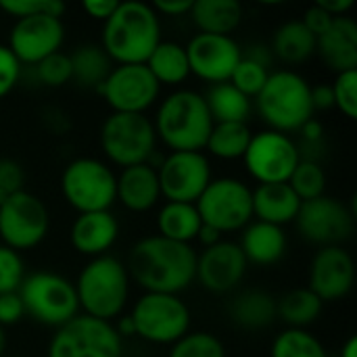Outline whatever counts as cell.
Masks as SVG:
<instances>
[{
    "label": "cell",
    "instance_id": "cell-1",
    "mask_svg": "<svg viewBox=\"0 0 357 357\" xmlns=\"http://www.w3.org/2000/svg\"><path fill=\"white\" fill-rule=\"evenodd\" d=\"M126 268L130 280L144 293L180 295L195 282L197 251L192 245L151 234L130 249Z\"/></svg>",
    "mask_w": 357,
    "mask_h": 357
},
{
    "label": "cell",
    "instance_id": "cell-2",
    "mask_svg": "<svg viewBox=\"0 0 357 357\" xmlns=\"http://www.w3.org/2000/svg\"><path fill=\"white\" fill-rule=\"evenodd\" d=\"M161 40V17L140 0L119 2L100 33V46L113 65H144Z\"/></svg>",
    "mask_w": 357,
    "mask_h": 357
},
{
    "label": "cell",
    "instance_id": "cell-3",
    "mask_svg": "<svg viewBox=\"0 0 357 357\" xmlns=\"http://www.w3.org/2000/svg\"><path fill=\"white\" fill-rule=\"evenodd\" d=\"M153 126L157 140H161L169 153H203L213 119L201 92L176 88L159 100Z\"/></svg>",
    "mask_w": 357,
    "mask_h": 357
},
{
    "label": "cell",
    "instance_id": "cell-4",
    "mask_svg": "<svg viewBox=\"0 0 357 357\" xmlns=\"http://www.w3.org/2000/svg\"><path fill=\"white\" fill-rule=\"evenodd\" d=\"M73 289L84 316L115 322L128 307L132 280L126 264L107 253L86 261L73 282Z\"/></svg>",
    "mask_w": 357,
    "mask_h": 357
},
{
    "label": "cell",
    "instance_id": "cell-5",
    "mask_svg": "<svg viewBox=\"0 0 357 357\" xmlns=\"http://www.w3.org/2000/svg\"><path fill=\"white\" fill-rule=\"evenodd\" d=\"M253 100L268 130L280 134L291 136V132H299L303 123L314 119L312 84L293 69L270 71L266 86Z\"/></svg>",
    "mask_w": 357,
    "mask_h": 357
},
{
    "label": "cell",
    "instance_id": "cell-6",
    "mask_svg": "<svg viewBox=\"0 0 357 357\" xmlns=\"http://www.w3.org/2000/svg\"><path fill=\"white\" fill-rule=\"evenodd\" d=\"M17 295L23 303L25 316L42 326L56 331L59 326L79 316V303L73 282L63 274L48 270L27 274Z\"/></svg>",
    "mask_w": 357,
    "mask_h": 357
},
{
    "label": "cell",
    "instance_id": "cell-7",
    "mask_svg": "<svg viewBox=\"0 0 357 357\" xmlns=\"http://www.w3.org/2000/svg\"><path fill=\"white\" fill-rule=\"evenodd\" d=\"M61 195L77 213L111 211L117 203V176L96 157H77L61 174Z\"/></svg>",
    "mask_w": 357,
    "mask_h": 357
},
{
    "label": "cell",
    "instance_id": "cell-8",
    "mask_svg": "<svg viewBox=\"0 0 357 357\" xmlns=\"http://www.w3.org/2000/svg\"><path fill=\"white\" fill-rule=\"evenodd\" d=\"M136 337L153 345H174L190 333V307L180 295L142 293L130 312Z\"/></svg>",
    "mask_w": 357,
    "mask_h": 357
},
{
    "label": "cell",
    "instance_id": "cell-9",
    "mask_svg": "<svg viewBox=\"0 0 357 357\" xmlns=\"http://www.w3.org/2000/svg\"><path fill=\"white\" fill-rule=\"evenodd\" d=\"M98 138L107 161L121 169L146 163L157 151V134L149 115L111 113L102 121Z\"/></svg>",
    "mask_w": 357,
    "mask_h": 357
},
{
    "label": "cell",
    "instance_id": "cell-10",
    "mask_svg": "<svg viewBox=\"0 0 357 357\" xmlns=\"http://www.w3.org/2000/svg\"><path fill=\"white\" fill-rule=\"evenodd\" d=\"M195 207L201 222L222 236L241 232L253 222V188L238 178H215Z\"/></svg>",
    "mask_w": 357,
    "mask_h": 357
},
{
    "label": "cell",
    "instance_id": "cell-11",
    "mask_svg": "<svg viewBox=\"0 0 357 357\" xmlns=\"http://www.w3.org/2000/svg\"><path fill=\"white\" fill-rule=\"evenodd\" d=\"M123 341L113 322L75 316L50 337L46 357H121Z\"/></svg>",
    "mask_w": 357,
    "mask_h": 357
},
{
    "label": "cell",
    "instance_id": "cell-12",
    "mask_svg": "<svg viewBox=\"0 0 357 357\" xmlns=\"http://www.w3.org/2000/svg\"><path fill=\"white\" fill-rule=\"evenodd\" d=\"M50 230V213L40 197L21 190L0 205V241L21 253L44 243Z\"/></svg>",
    "mask_w": 357,
    "mask_h": 357
},
{
    "label": "cell",
    "instance_id": "cell-13",
    "mask_svg": "<svg viewBox=\"0 0 357 357\" xmlns=\"http://www.w3.org/2000/svg\"><path fill=\"white\" fill-rule=\"evenodd\" d=\"M111 113L146 115L161 96V86L146 65H115L107 79L94 90Z\"/></svg>",
    "mask_w": 357,
    "mask_h": 357
},
{
    "label": "cell",
    "instance_id": "cell-14",
    "mask_svg": "<svg viewBox=\"0 0 357 357\" xmlns=\"http://www.w3.org/2000/svg\"><path fill=\"white\" fill-rule=\"evenodd\" d=\"M299 234L320 247H343L356 228V209L341 199L322 195L305 201L295 218Z\"/></svg>",
    "mask_w": 357,
    "mask_h": 357
},
{
    "label": "cell",
    "instance_id": "cell-15",
    "mask_svg": "<svg viewBox=\"0 0 357 357\" xmlns=\"http://www.w3.org/2000/svg\"><path fill=\"white\" fill-rule=\"evenodd\" d=\"M301 153L289 134L261 130L251 136L243 163L257 184H284L293 176Z\"/></svg>",
    "mask_w": 357,
    "mask_h": 357
},
{
    "label": "cell",
    "instance_id": "cell-16",
    "mask_svg": "<svg viewBox=\"0 0 357 357\" xmlns=\"http://www.w3.org/2000/svg\"><path fill=\"white\" fill-rule=\"evenodd\" d=\"M161 197L167 203L195 205L213 180L211 161L205 153H167L157 169Z\"/></svg>",
    "mask_w": 357,
    "mask_h": 357
},
{
    "label": "cell",
    "instance_id": "cell-17",
    "mask_svg": "<svg viewBox=\"0 0 357 357\" xmlns=\"http://www.w3.org/2000/svg\"><path fill=\"white\" fill-rule=\"evenodd\" d=\"M65 44L63 19L52 15H33L17 19L8 33V48L21 65H38L46 56L61 52Z\"/></svg>",
    "mask_w": 357,
    "mask_h": 357
},
{
    "label": "cell",
    "instance_id": "cell-18",
    "mask_svg": "<svg viewBox=\"0 0 357 357\" xmlns=\"http://www.w3.org/2000/svg\"><path fill=\"white\" fill-rule=\"evenodd\" d=\"M184 48L190 73L211 86L230 82L232 71L243 59V48L232 36L195 33Z\"/></svg>",
    "mask_w": 357,
    "mask_h": 357
},
{
    "label": "cell",
    "instance_id": "cell-19",
    "mask_svg": "<svg viewBox=\"0 0 357 357\" xmlns=\"http://www.w3.org/2000/svg\"><path fill=\"white\" fill-rule=\"evenodd\" d=\"M247 259L234 241H220L218 245L197 253L195 280L213 295H226L238 289L247 274Z\"/></svg>",
    "mask_w": 357,
    "mask_h": 357
},
{
    "label": "cell",
    "instance_id": "cell-20",
    "mask_svg": "<svg viewBox=\"0 0 357 357\" xmlns=\"http://www.w3.org/2000/svg\"><path fill=\"white\" fill-rule=\"evenodd\" d=\"M356 282V264L343 247H322L310 266V291L322 301L345 299Z\"/></svg>",
    "mask_w": 357,
    "mask_h": 357
},
{
    "label": "cell",
    "instance_id": "cell-21",
    "mask_svg": "<svg viewBox=\"0 0 357 357\" xmlns=\"http://www.w3.org/2000/svg\"><path fill=\"white\" fill-rule=\"evenodd\" d=\"M119 238V222L113 211H92V213H77L69 228V243L71 247L88 257L107 255Z\"/></svg>",
    "mask_w": 357,
    "mask_h": 357
},
{
    "label": "cell",
    "instance_id": "cell-22",
    "mask_svg": "<svg viewBox=\"0 0 357 357\" xmlns=\"http://www.w3.org/2000/svg\"><path fill=\"white\" fill-rule=\"evenodd\" d=\"M316 54L328 69L343 73L357 69V23L351 17H337L331 27L316 38Z\"/></svg>",
    "mask_w": 357,
    "mask_h": 357
},
{
    "label": "cell",
    "instance_id": "cell-23",
    "mask_svg": "<svg viewBox=\"0 0 357 357\" xmlns=\"http://www.w3.org/2000/svg\"><path fill=\"white\" fill-rule=\"evenodd\" d=\"M117 201L132 213H146L161 201L157 169L146 163L132 165L117 176Z\"/></svg>",
    "mask_w": 357,
    "mask_h": 357
},
{
    "label": "cell",
    "instance_id": "cell-24",
    "mask_svg": "<svg viewBox=\"0 0 357 357\" xmlns=\"http://www.w3.org/2000/svg\"><path fill=\"white\" fill-rule=\"evenodd\" d=\"M287 232L280 226H272L266 222L253 220L245 230H241V251L247 264L257 268L276 266L287 253Z\"/></svg>",
    "mask_w": 357,
    "mask_h": 357
},
{
    "label": "cell",
    "instance_id": "cell-25",
    "mask_svg": "<svg viewBox=\"0 0 357 357\" xmlns=\"http://www.w3.org/2000/svg\"><path fill=\"white\" fill-rule=\"evenodd\" d=\"M301 201L289 186L284 184H257L253 188V220L266 222L272 226H287L295 222L299 213Z\"/></svg>",
    "mask_w": 357,
    "mask_h": 357
},
{
    "label": "cell",
    "instance_id": "cell-26",
    "mask_svg": "<svg viewBox=\"0 0 357 357\" xmlns=\"http://www.w3.org/2000/svg\"><path fill=\"white\" fill-rule=\"evenodd\" d=\"M230 320L243 331H264L278 318L276 299L261 289H245L234 295L228 307Z\"/></svg>",
    "mask_w": 357,
    "mask_h": 357
},
{
    "label": "cell",
    "instance_id": "cell-27",
    "mask_svg": "<svg viewBox=\"0 0 357 357\" xmlns=\"http://www.w3.org/2000/svg\"><path fill=\"white\" fill-rule=\"evenodd\" d=\"M188 15L199 33L232 36L243 23L245 8L236 0H195Z\"/></svg>",
    "mask_w": 357,
    "mask_h": 357
},
{
    "label": "cell",
    "instance_id": "cell-28",
    "mask_svg": "<svg viewBox=\"0 0 357 357\" xmlns=\"http://www.w3.org/2000/svg\"><path fill=\"white\" fill-rule=\"evenodd\" d=\"M272 56L287 65H301L316 54V36L301 23V19L284 21L272 38Z\"/></svg>",
    "mask_w": 357,
    "mask_h": 357
},
{
    "label": "cell",
    "instance_id": "cell-29",
    "mask_svg": "<svg viewBox=\"0 0 357 357\" xmlns=\"http://www.w3.org/2000/svg\"><path fill=\"white\" fill-rule=\"evenodd\" d=\"M144 65L161 88L163 86L176 88L190 77V65H188L186 48L180 42L161 40Z\"/></svg>",
    "mask_w": 357,
    "mask_h": 357
},
{
    "label": "cell",
    "instance_id": "cell-30",
    "mask_svg": "<svg viewBox=\"0 0 357 357\" xmlns=\"http://www.w3.org/2000/svg\"><path fill=\"white\" fill-rule=\"evenodd\" d=\"M203 98L213 123H247L253 113V100L230 82L209 86Z\"/></svg>",
    "mask_w": 357,
    "mask_h": 357
},
{
    "label": "cell",
    "instance_id": "cell-31",
    "mask_svg": "<svg viewBox=\"0 0 357 357\" xmlns=\"http://www.w3.org/2000/svg\"><path fill=\"white\" fill-rule=\"evenodd\" d=\"M201 226H203V222L199 218V211L190 203H167L165 201L157 213L159 236L174 241V243L192 245V241H197Z\"/></svg>",
    "mask_w": 357,
    "mask_h": 357
},
{
    "label": "cell",
    "instance_id": "cell-32",
    "mask_svg": "<svg viewBox=\"0 0 357 357\" xmlns=\"http://www.w3.org/2000/svg\"><path fill=\"white\" fill-rule=\"evenodd\" d=\"M69 61H71V79H75L82 88H92V90H96L115 67L100 44H79L69 54Z\"/></svg>",
    "mask_w": 357,
    "mask_h": 357
},
{
    "label": "cell",
    "instance_id": "cell-33",
    "mask_svg": "<svg viewBox=\"0 0 357 357\" xmlns=\"http://www.w3.org/2000/svg\"><path fill=\"white\" fill-rule=\"evenodd\" d=\"M276 307H278V318L287 324V328L307 331L322 316L324 303L307 287H301L284 293L276 301Z\"/></svg>",
    "mask_w": 357,
    "mask_h": 357
},
{
    "label": "cell",
    "instance_id": "cell-34",
    "mask_svg": "<svg viewBox=\"0 0 357 357\" xmlns=\"http://www.w3.org/2000/svg\"><path fill=\"white\" fill-rule=\"evenodd\" d=\"M253 132L247 123H213L205 151L222 161L243 159Z\"/></svg>",
    "mask_w": 357,
    "mask_h": 357
},
{
    "label": "cell",
    "instance_id": "cell-35",
    "mask_svg": "<svg viewBox=\"0 0 357 357\" xmlns=\"http://www.w3.org/2000/svg\"><path fill=\"white\" fill-rule=\"evenodd\" d=\"M270 357H328L324 343L303 328H284L276 335Z\"/></svg>",
    "mask_w": 357,
    "mask_h": 357
},
{
    "label": "cell",
    "instance_id": "cell-36",
    "mask_svg": "<svg viewBox=\"0 0 357 357\" xmlns=\"http://www.w3.org/2000/svg\"><path fill=\"white\" fill-rule=\"evenodd\" d=\"M289 186L293 188V192L299 197L301 203L318 199L322 195H326V174L324 167L314 161V159H303L297 163L293 176L289 178Z\"/></svg>",
    "mask_w": 357,
    "mask_h": 357
},
{
    "label": "cell",
    "instance_id": "cell-37",
    "mask_svg": "<svg viewBox=\"0 0 357 357\" xmlns=\"http://www.w3.org/2000/svg\"><path fill=\"white\" fill-rule=\"evenodd\" d=\"M167 357H226V347L215 335L197 331L174 343Z\"/></svg>",
    "mask_w": 357,
    "mask_h": 357
},
{
    "label": "cell",
    "instance_id": "cell-38",
    "mask_svg": "<svg viewBox=\"0 0 357 357\" xmlns=\"http://www.w3.org/2000/svg\"><path fill=\"white\" fill-rule=\"evenodd\" d=\"M268 77H270V67H266V65H261V63H257L253 59L243 56L238 61L236 69L232 71L230 84L253 100L261 92V88L266 86Z\"/></svg>",
    "mask_w": 357,
    "mask_h": 357
},
{
    "label": "cell",
    "instance_id": "cell-39",
    "mask_svg": "<svg viewBox=\"0 0 357 357\" xmlns=\"http://www.w3.org/2000/svg\"><path fill=\"white\" fill-rule=\"evenodd\" d=\"M36 77L46 88H63L71 82V61L65 52H54L33 65Z\"/></svg>",
    "mask_w": 357,
    "mask_h": 357
},
{
    "label": "cell",
    "instance_id": "cell-40",
    "mask_svg": "<svg viewBox=\"0 0 357 357\" xmlns=\"http://www.w3.org/2000/svg\"><path fill=\"white\" fill-rule=\"evenodd\" d=\"M0 10L17 19L33 15H52L63 19L67 6L63 0H0Z\"/></svg>",
    "mask_w": 357,
    "mask_h": 357
},
{
    "label": "cell",
    "instance_id": "cell-41",
    "mask_svg": "<svg viewBox=\"0 0 357 357\" xmlns=\"http://www.w3.org/2000/svg\"><path fill=\"white\" fill-rule=\"evenodd\" d=\"M331 88H333L335 107L347 119H351V121L357 119V69L337 73Z\"/></svg>",
    "mask_w": 357,
    "mask_h": 357
},
{
    "label": "cell",
    "instance_id": "cell-42",
    "mask_svg": "<svg viewBox=\"0 0 357 357\" xmlns=\"http://www.w3.org/2000/svg\"><path fill=\"white\" fill-rule=\"evenodd\" d=\"M25 276L27 272L21 253L0 245V295L17 293Z\"/></svg>",
    "mask_w": 357,
    "mask_h": 357
},
{
    "label": "cell",
    "instance_id": "cell-43",
    "mask_svg": "<svg viewBox=\"0 0 357 357\" xmlns=\"http://www.w3.org/2000/svg\"><path fill=\"white\" fill-rule=\"evenodd\" d=\"M23 73V65L10 52L6 44H0V100L6 98L19 84Z\"/></svg>",
    "mask_w": 357,
    "mask_h": 357
},
{
    "label": "cell",
    "instance_id": "cell-44",
    "mask_svg": "<svg viewBox=\"0 0 357 357\" xmlns=\"http://www.w3.org/2000/svg\"><path fill=\"white\" fill-rule=\"evenodd\" d=\"M25 172L23 165L10 157H2L0 159V192H4L6 197L25 190Z\"/></svg>",
    "mask_w": 357,
    "mask_h": 357
},
{
    "label": "cell",
    "instance_id": "cell-45",
    "mask_svg": "<svg viewBox=\"0 0 357 357\" xmlns=\"http://www.w3.org/2000/svg\"><path fill=\"white\" fill-rule=\"evenodd\" d=\"M25 312H23V303L19 299L17 293H6L0 295V326L8 328L15 326L23 320Z\"/></svg>",
    "mask_w": 357,
    "mask_h": 357
},
{
    "label": "cell",
    "instance_id": "cell-46",
    "mask_svg": "<svg viewBox=\"0 0 357 357\" xmlns=\"http://www.w3.org/2000/svg\"><path fill=\"white\" fill-rule=\"evenodd\" d=\"M335 21V17H331L326 10H322L318 4H314V6H310L305 13H303V17H301V23L318 38V36H322L328 27H331V23Z\"/></svg>",
    "mask_w": 357,
    "mask_h": 357
},
{
    "label": "cell",
    "instance_id": "cell-47",
    "mask_svg": "<svg viewBox=\"0 0 357 357\" xmlns=\"http://www.w3.org/2000/svg\"><path fill=\"white\" fill-rule=\"evenodd\" d=\"M192 2L195 0H157L153 8L159 17H184L190 13Z\"/></svg>",
    "mask_w": 357,
    "mask_h": 357
},
{
    "label": "cell",
    "instance_id": "cell-48",
    "mask_svg": "<svg viewBox=\"0 0 357 357\" xmlns=\"http://www.w3.org/2000/svg\"><path fill=\"white\" fill-rule=\"evenodd\" d=\"M117 4H119L117 0H86V2L82 4V8H84V13H86L88 17H92V19L105 23V21L115 13Z\"/></svg>",
    "mask_w": 357,
    "mask_h": 357
},
{
    "label": "cell",
    "instance_id": "cell-49",
    "mask_svg": "<svg viewBox=\"0 0 357 357\" xmlns=\"http://www.w3.org/2000/svg\"><path fill=\"white\" fill-rule=\"evenodd\" d=\"M312 105H314V111H328V109L335 107V98H333L331 84L312 86Z\"/></svg>",
    "mask_w": 357,
    "mask_h": 357
},
{
    "label": "cell",
    "instance_id": "cell-50",
    "mask_svg": "<svg viewBox=\"0 0 357 357\" xmlns=\"http://www.w3.org/2000/svg\"><path fill=\"white\" fill-rule=\"evenodd\" d=\"M322 10H326L331 17H345L354 8V0H318L316 2Z\"/></svg>",
    "mask_w": 357,
    "mask_h": 357
},
{
    "label": "cell",
    "instance_id": "cell-51",
    "mask_svg": "<svg viewBox=\"0 0 357 357\" xmlns=\"http://www.w3.org/2000/svg\"><path fill=\"white\" fill-rule=\"evenodd\" d=\"M299 134H301V138H303L307 144H318V142H322V138H324V126H322L318 119H310L307 123L301 126Z\"/></svg>",
    "mask_w": 357,
    "mask_h": 357
},
{
    "label": "cell",
    "instance_id": "cell-52",
    "mask_svg": "<svg viewBox=\"0 0 357 357\" xmlns=\"http://www.w3.org/2000/svg\"><path fill=\"white\" fill-rule=\"evenodd\" d=\"M197 241L203 245V249H209V247L218 245L220 241H224V236L218 230H213V228H209V226L203 224L201 230H199V234H197Z\"/></svg>",
    "mask_w": 357,
    "mask_h": 357
},
{
    "label": "cell",
    "instance_id": "cell-53",
    "mask_svg": "<svg viewBox=\"0 0 357 357\" xmlns=\"http://www.w3.org/2000/svg\"><path fill=\"white\" fill-rule=\"evenodd\" d=\"M113 326H115L117 335L121 337V341H126V339H130V337H136V328H134V322H132L130 314L119 316V318L115 320Z\"/></svg>",
    "mask_w": 357,
    "mask_h": 357
},
{
    "label": "cell",
    "instance_id": "cell-54",
    "mask_svg": "<svg viewBox=\"0 0 357 357\" xmlns=\"http://www.w3.org/2000/svg\"><path fill=\"white\" fill-rule=\"evenodd\" d=\"M341 357H357V339L351 335L341 347Z\"/></svg>",
    "mask_w": 357,
    "mask_h": 357
},
{
    "label": "cell",
    "instance_id": "cell-55",
    "mask_svg": "<svg viewBox=\"0 0 357 357\" xmlns=\"http://www.w3.org/2000/svg\"><path fill=\"white\" fill-rule=\"evenodd\" d=\"M6 345H8V341H6V333H4V328L0 326V357H4Z\"/></svg>",
    "mask_w": 357,
    "mask_h": 357
},
{
    "label": "cell",
    "instance_id": "cell-56",
    "mask_svg": "<svg viewBox=\"0 0 357 357\" xmlns=\"http://www.w3.org/2000/svg\"><path fill=\"white\" fill-rule=\"evenodd\" d=\"M4 357H17V356H4Z\"/></svg>",
    "mask_w": 357,
    "mask_h": 357
}]
</instances>
